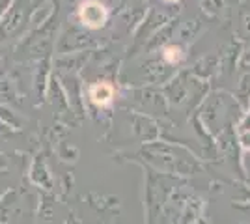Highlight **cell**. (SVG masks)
<instances>
[{
    "mask_svg": "<svg viewBox=\"0 0 250 224\" xmlns=\"http://www.w3.org/2000/svg\"><path fill=\"white\" fill-rule=\"evenodd\" d=\"M79 19L84 22L88 28H101L108 19V11L99 0H84L79 6Z\"/></svg>",
    "mask_w": 250,
    "mask_h": 224,
    "instance_id": "cell-1",
    "label": "cell"
},
{
    "mask_svg": "<svg viewBox=\"0 0 250 224\" xmlns=\"http://www.w3.org/2000/svg\"><path fill=\"white\" fill-rule=\"evenodd\" d=\"M90 101L97 107H108L114 101V86L110 82H97L90 88Z\"/></svg>",
    "mask_w": 250,
    "mask_h": 224,
    "instance_id": "cell-2",
    "label": "cell"
},
{
    "mask_svg": "<svg viewBox=\"0 0 250 224\" xmlns=\"http://www.w3.org/2000/svg\"><path fill=\"white\" fill-rule=\"evenodd\" d=\"M163 56H165V60H167L168 64H176V62L181 60V49L176 47V45H168V47H165Z\"/></svg>",
    "mask_w": 250,
    "mask_h": 224,
    "instance_id": "cell-3",
    "label": "cell"
},
{
    "mask_svg": "<svg viewBox=\"0 0 250 224\" xmlns=\"http://www.w3.org/2000/svg\"><path fill=\"white\" fill-rule=\"evenodd\" d=\"M167 2H177V0H167Z\"/></svg>",
    "mask_w": 250,
    "mask_h": 224,
    "instance_id": "cell-4",
    "label": "cell"
}]
</instances>
